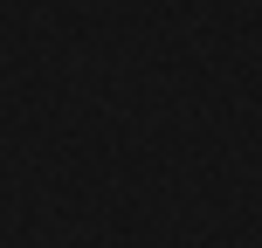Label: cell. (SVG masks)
I'll return each instance as SVG.
<instances>
[]
</instances>
